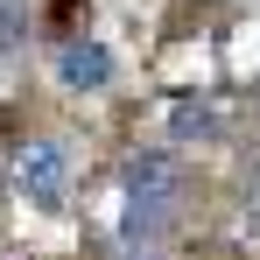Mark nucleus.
Returning <instances> with one entry per match:
<instances>
[{"label": "nucleus", "mask_w": 260, "mask_h": 260, "mask_svg": "<svg viewBox=\"0 0 260 260\" xmlns=\"http://www.w3.org/2000/svg\"><path fill=\"white\" fill-rule=\"evenodd\" d=\"M183 204V169L162 148H141L120 162V225H113V253L120 260H162V239Z\"/></svg>", "instance_id": "f257e3e1"}, {"label": "nucleus", "mask_w": 260, "mask_h": 260, "mask_svg": "<svg viewBox=\"0 0 260 260\" xmlns=\"http://www.w3.org/2000/svg\"><path fill=\"white\" fill-rule=\"evenodd\" d=\"M14 190H21V204H36L43 218L71 211V155L56 148V141H28V148H14Z\"/></svg>", "instance_id": "f03ea898"}, {"label": "nucleus", "mask_w": 260, "mask_h": 260, "mask_svg": "<svg viewBox=\"0 0 260 260\" xmlns=\"http://www.w3.org/2000/svg\"><path fill=\"white\" fill-rule=\"evenodd\" d=\"M56 85H63V91H106V85H113V49L71 36V43L56 49Z\"/></svg>", "instance_id": "7ed1b4c3"}, {"label": "nucleus", "mask_w": 260, "mask_h": 260, "mask_svg": "<svg viewBox=\"0 0 260 260\" xmlns=\"http://www.w3.org/2000/svg\"><path fill=\"white\" fill-rule=\"evenodd\" d=\"M28 49V7L21 0H0V63H14Z\"/></svg>", "instance_id": "20e7f679"}, {"label": "nucleus", "mask_w": 260, "mask_h": 260, "mask_svg": "<svg viewBox=\"0 0 260 260\" xmlns=\"http://www.w3.org/2000/svg\"><path fill=\"white\" fill-rule=\"evenodd\" d=\"M169 120H176V141H211V120H218V113H211V106H176V113H169Z\"/></svg>", "instance_id": "39448f33"}]
</instances>
